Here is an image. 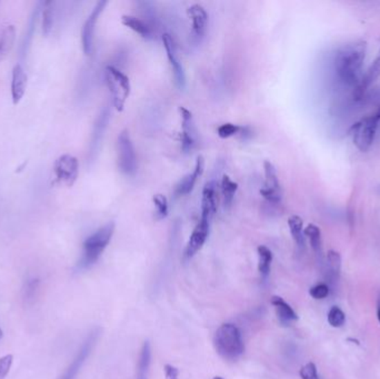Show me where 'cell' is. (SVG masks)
<instances>
[{
    "mask_svg": "<svg viewBox=\"0 0 380 379\" xmlns=\"http://www.w3.org/2000/svg\"><path fill=\"white\" fill-rule=\"evenodd\" d=\"M366 53L367 44L363 40L350 41L337 49L334 57V71L338 82L348 87L359 85Z\"/></svg>",
    "mask_w": 380,
    "mask_h": 379,
    "instance_id": "cell-1",
    "label": "cell"
},
{
    "mask_svg": "<svg viewBox=\"0 0 380 379\" xmlns=\"http://www.w3.org/2000/svg\"><path fill=\"white\" fill-rule=\"evenodd\" d=\"M115 232V224L110 221L84 239L82 243V255L77 264V269L84 270L96 264L106 247L109 245Z\"/></svg>",
    "mask_w": 380,
    "mask_h": 379,
    "instance_id": "cell-2",
    "label": "cell"
},
{
    "mask_svg": "<svg viewBox=\"0 0 380 379\" xmlns=\"http://www.w3.org/2000/svg\"><path fill=\"white\" fill-rule=\"evenodd\" d=\"M214 345L219 356L226 360H236L245 351L240 331L234 324L220 326L215 334Z\"/></svg>",
    "mask_w": 380,
    "mask_h": 379,
    "instance_id": "cell-3",
    "label": "cell"
},
{
    "mask_svg": "<svg viewBox=\"0 0 380 379\" xmlns=\"http://www.w3.org/2000/svg\"><path fill=\"white\" fill-rule=\"evenodd\" d=\"M105 80L113 97V104L116 111H124L127 100L129 98L130 91H132L129 78L123 71L116 68L115 66L109 65L105 69Z\"/></svg>",
    "mask_w": 380,
    "mask_h": 379,
    "instance_id": "cell-4",
    "label": "cell"
},
{
    "mask_svg": "<svg viewBox=\"0 0 380 379\" xmlns=\"http://www.w3.org/2000/svg\"><path fill=\"white\" fill-rule=\"evenodd\" d=\"M380 122V108L376 113L363 117L352 127V139L361 151H367L374 144Z\"/></svg>",
    "mask_w": 380,
    "mask_h": 379,
    "instance_id": "cell-5",
    "label": "cell"
},
{
    "mask_svg": "<svg viewBox=\"0 0 380 379\" xmlns=\"http://www.w3.org/2000/svg\"><path fill=\"white\" fill-rule=\"evenodd\" d=\"M118 148V167L127 176L135 175L137 172V157L128 131H120L117 139Z\"/></svg>",
    "mask_w": 380,
    "mask_h": 379,
    "instance_id": "cell-6",
    "label": "cell"
},
{
    "mask_svg": "<svg viewBox=\"0 0 380 379\" xmlns=\"http://www.w3.org/2000/svg\"><path fill=\"white\" fill-rule=\"evenodd\" d=\"M264 170H265V184L260 190V194L269 204L279 205L282 201V190L276 167L273 163L265 160Z\"/></svg>",
    "mask_w": 380,
    "mask_h": 379,
    "instance_id": "cell-7",
    "label": "cell"
},
{
    "mask_svg": "<svg viewBox=\"0 0 380 379\" xmlns=\"http://www.w3.org/2000/svg\"><path fill=\"white\" fill-rule=\"evenodd\" d=\"M54 173L57 181L71 187L76 183L79 174L78 159L75 156L64 154L56 159L54 164Z\"/></svg>",
    "mask_w": 380,
    "mask_h": 379,
    "instance_id": "cell-8",
    "label": "cell"
},
{
    "mask_svg": "<svg viewBox=\"0 0 380 379\" xmlns=\"http://www.w3.org/2000/svg\"><path fill=\"white\" fill-rule=\"evenodd\" d=\"M108 5V1L106 0H100L96 3V6L93 7L91 15L88 16L87 19L84 21L82 29V51L84 55L93 54V38H95V31H96L97 23H98L100 15L104 12L105 8Z\"/></svg>",
    "mask_w": 380,
    "mask_h": 379,
    "instance_id": "cell-9",
    "label": "cell"
},
{
    "mask_svg": "<svg viewBox=\"0 0 380 379\" xmlns=\"http://www.w3.org/2000/svg\"><path fill=\"white\" fill-rule=\"evenodd\" d=\"M98 337V329H95V331H91V334L88 335L87 338L82 342V347L77 353L76 357L73 358V362L66 369L65 373H62V376L60 379H76L77 375L82 369L89 355L91 354L93 347L96 345Z\"/></svg>",
    "mask_w": 380,
    "mask_h": 379,
    "instance_id": "cell-10",
    "label": "cell"
},
{
    "mask_svg": "<svg viewBox=\"0 0 380 379\" xmlns=\"http://www.w3.org/2000/svg\"><path fill=\"white\" fill-rule=\"evenodd\" d=\"M163 44L165 50H166L169 64H170L172 73H174V77H175L176 85L178 86L179 89H185L187 84L186 74H185L183 64H181V59L178 57L175 41H174L170 35L163 34Z\"/></svg>",
    "mask_w": 380,
    "mask_h": 379,
    "instance_id": "cell-11",
    "label": "cell"
},
{
    "mask_svg": "<svg viewBox=\"0 0 380 379\" xmlns=\"http://www.w3.org/2000/svg\"><path fill=\"white\" fill-rule=\"evenodd\" d=\"M210 223L211 221H209L208 218L200 217V221L192 230V235L187 243L186 250H185V257L187 259L194 257L200 249L203 248L209 236Z\"/></svg>",
    "mask_w": 380,
    "mask_h": 379,
    "instance_id": "cell-12",
    "label": "cell"
},
{
    "mask_svg": "<svg viewBox=\"0 0 380 379\" xmlns=\"http://www.w3.org/2000/svg\"><path fill=\"white\" fill-rule=\"evenodd\" d=\"M179 113L181 117V148L185 153H189L197 144V129L192 111L186 107H179Z\"/></svg>",
    "mask_w": 380,
    "mask_h": 379,
    "instance_id": "cell-13",
    "label": "cell"
},
{
    "mask_svg": "<svg viewBox=\"0 0 380 379\" xmlns=\"http://www.w3.org/2000/svg\"><path fill=\"white\" fill-rule=\"evenodd\" d=\"M110 111L109 108L104 107L102 111L97 117L96 122L93 124V133H91V144H89V160H93L98 153L100 144H102V138H104L105 131L107 129L108 124H109Z\"/></svg>",
    "mask_w": 380,
    "mask_h": 379,
    "instance_id": "cell-14",
    "label": "cell"
},
{
    "mask_svg": "<svg viewBox=\"0 0 380 379\" xmlns=\"http://www.w3.org/2000/svg\"><path fill=\"white\" fill-rule=\"evenodd\" d=\"M42 6H44V1L36 3L30 16H29L28 24H27V27H26L25 34H24L19 47V57L21 60L25 59L27 55H28L29 50H30L31 44H33V39H34L35 31H36L37 23H38L40 14H42Z\"/></svg>",
    "mask_w": 380,
    "mask_h": 379,
    "instance_id": "cell-15",
    "label": "cell"
},
{
    "mask_svg": "<svg viewBox=\"0 0 380 379\" xmlns=\"http://www.w3.org/2000/svg\"><path fill=\"white\" fill-rule=\"evenodd\" d=\"M203 170H205V159H203V156H198L192 173L183 177L179 183L176 185V197H183V196H187L188 194L192 193L198 179L203 176Z\"/></svg>",
    "mask_w": 380,
    "mask_h": 379,
    "instance_id": "cell-16",
    "label": "cell"
},
{
    "mask_svg": "<svg viewBox=\"0 0 380 379\" xmlns=\"http://www.w3.org/2000/svg\"><path fill=\"white\" fill-rule=\"evenodd\" d=\"M187 14L192 20V36L197 40L201 39L205 36L208 24V14L199 3H194L187 9Z\"/></svg>",
    "mask_w": 380,
    "mask_h": 379,
    "instance_id": "cell-17",
    "label": "cell"
},
{
    "mask_svg": "<svg viewBox=\"0 0 380 379\" xmlns=\"http://www.w3.org/2000/svg\"><path fill=\"white\" fill-rule=\"evenodd\" d=\"M217 185L215 181H208L203 190L201 197V217L208 218L212 221L215 214L217 212Z\"/></svg>",
    "mask_w": 380,
    "mask_h": 379,
    "instance_id": "cell-18",
    "label": "cell"
},
{
    "mask_svg": "<svg viewBox=\"0 0 380 379\" xmlns=\"http://www.w3.org/2000/svg\"><path fill=\"white\" fill-rule=\"evenodd\" d=\"M28 76L20 64L14 66L12 71V100L14 105H18L23 100L27 88Z\"/></svg>",
    "mask_w": 380,
    "mask_h": 379,
    "instance_id": "cell-19",
    "label": "cell"
},
{
    "mask_svg": "<svg viewBox=\"0 0 380 379\" xmlns=\"http://www.w3.org/2000/svg\"><path fill=\"white\" fill-rule=\"evenodd\" d=\"M380 77V48L378 50L377 56L374 58L372 65L369 66V68L367 69L366 74L363 75L361 78L359 85L355 88L356 95L357 96H361L365 91L368 89L370 86L374 84L376 80Z\"/></svg>",
    "mask_w": 380,
    "mask_h": 379,
    "instance_id": "cell-20",
    "label": "cell"
},
{
    "mask_svg": "<svg viewBox=\"0 0 380 379\" xmlns=\"http://www.w3.org/2000/svg\"><path fill=\"white\" fill-rule=\"evenodd\" d=\"M121 24L126 26L128 28L135 31L139 36L145 38V39H154V31L150 28L148 24L145 23L144 20L139 19V18L135 17V16H130V15H124L121 17Z\"/></svg>",
    "mask_w": 380,
    "mask_h": 379,
    "instance_id": "cell-21",
    "label": "cell"
},
{
    "mask_svg": "<svg viewBox=\"0 0 380 379\" xmlns=\"http://www.w3.org/2000/svg\"><path fill=\"white\" fill-rule=\"evenodd\" d=\"M271 305L276 308L279 320L282 324H289L290 322L298 320V316L296 314L295 311L282 297L273 296L271 297Z\"/></svg>",
    "mask_w": 380,
    "mask_h": 379,
    "instance_id": "cell-22",
    "label": "cell"
},
{
    "mask_svg": "<svg viewBox=\"0 0 380 379\" xmlns=\"http://www.w3.org/2000/svg\"><path fill=\"white\" fill-rule=\"evenodd\" d=\"M56 3L55 1H44L42 9V33L48 37L54 28L55 16H56Z\"/></svg>",
    "mask_w": 380,
    "mask_h": 379,
    "instance_id": "cell-23",
    "label": "cell"
},
{
    "mask_svg": "<svg viewBox=\"0 0 380 379\" xmlns=\"http://www.w3.org/2000/svg\"><path fill=\"white\" fill-rule=\"evenodd\" d=\"M288 226L296 245L299 248H305L306 236H305L304 221L302 218L297 215L290 216L288 219Z\"/></svg>",
    "mask_w": 380,
    "mask_h": 379,
    "instance_id": "cell-24",
    "label": "cell"
},
{
    "mask_svg": "<svg viewBox=\"0 0 380 379\" xmlns=\"http://www.w3.org/2000/svg\"><path fill=\"white\" fill-rule=\"evenodd\" d=\"M15 39H16L15 26H7L0 35V62L12 50Z\"/></svg>",
    "mask_w": 380,
    "mask_h": 379,
    "instance_id": "cell-25",
    "label": "cell"
},
{
    "mask_svg": "<svg viewBox=\"0 0 380 379\" xmlns=\"http://www.w3.org/2000/svg\"><path fill=\"white\" fill-rule=\"evenodd\" d=\"M150 362H152V347H150V342H145L143 349H141V356H139L137 379H148Z\"/></svg>",
    "mask_w": 380,
    "mask_h": 379,
    "instance_id": "cell-26",
    "label": "cell"
},
{
    "mask_svg": "<svg viewBox=\"0 0 380 379\" xmlns=\"http://www.w3.org/2000/svg\"><path fill=\"white\" fill-rule=\"evenodd\" d=\"M237 190H238V184L236 181H233L228 175H224L221 179V194H223L225 208H229L233 205Z\"/></svg>",
    "mask_w": 380,
    "mask_h": 379,
    "instance_id": "cell-27",
    "label": "cell"
},
{
    "mask_svg": "<svg viewBox=\"0 0 380 379\" xmlns=\"http://www.w3.org/2000/svg\"><path fill=\"white\" fill-rule=\"evenodd\" d=\"M260 263H258V270L262 278H267L271 274V261H273V252L271 249L266 246H260L257 248Z\"/></svg>",
    "mask_w": 380,
    "mask_h": 379,
    "instance_id": "cell-28",
    "label": "cell"
},
{
    "mask_svg": "<svg viewBox=\"0 0 380 379\" xmlns=\"http://www.w3.org/2000/svg\"><path fill=\"white\" fill-rule=\"evenodd\" d=\"M305 236L309 239L310 246L317 255L323 252V238H321V230L318 226L314 224L308 225L305 228Z\"/></svg>",
    "mask_w": 380,
    "mask_h": 379,
    "instance_id": "cell-29",
    "label": "cell"
},
{
    "mask_svg": "<svg viewBox=\"0 0 380 379\" xmlns=\"http://www.w3.org/2000/svg\"><path fill=\"white\" fill-rule=\"evenodd\" d=\"M346 322V315L344 311H341L337 306H334L330 308L329 313H328V323L332 327L335 329H339L341 326L344 325Z\"/></svg>",
    "mask_w": 380,
    "mask_h": 379,
    "instance_id": "cell-30",
    "label": "cell"
},
{
    "mask_svg": "<svg viewBox=\"0 0 380 379\" xmlns=\"http://www.w3.org/2000/svg\"><path fill=\"white\" fill-rule=\"evenodd\" d=\"M154 204L156 207V216L158 219H163L168 215V201H167L166 196L163 194H157L154 196L152 198Z\"/></svg>",
    "mask_w": 380,
    "mask_h": 379,
    "instance_id": "cell-31",
    "label": "cell"
},
{
    "mask_svg": "<svg viewBox=\"0 0 380 379\" xmlns=\"http://www.w3.org/2000/svg\"><path fill=\"white\" fill-rule=\"evenodd\" d=\"M242 126L231 122H226L217 128V135L221 139L230 138V137L236 136L240 133Z\"/></svg>",
    "mask_w": 380,
    "mask_h": 379,
    "instance_id": "cell-32",
    "label": "cell"
},
{
    "mask_svg": "<svg viewBox=\"0 0 380 379\" xmlns=\"http://www.w3.org/2000/svg\"><path fill=\"white\" fill-rule=\"evenodd\" d=\"M327 263H328V267H329V270L332 274L335 276L341 274V257L339 252H335V250H329L327 254Z\"/></svg>",
    "mask_w": 380,
    "mask_h": 379,
    "instance_id": "cell-33",
    "label": "cell"
},
{
    "mask_svg": "<svg viewBox=\"0 0 380 379\" xmlns=\"http://www.w3.org/2000/svg\"><path fill=\"white\" fill-rule=\"evenodd\" d=\"M38 287H39V279H37V278H30V279L27 280L25 289H24V297H25V299L27 300V302L33 300L36 297V293L37 290H38Z\"/></svg>",
    "mask_w": 380,
    "mask_h": 379,
    "instance_id": "cell-34",
    "label": "cell"
},
{
    "mask_svg": "<svg viewBox=\"0 0 380 379\" xmlns=\"http://www.w3.org/2000/svg\"><path fill=\"white\" fill-rule=\"evenodd\" d=\"M14 356L8 354L0 357V379H5L8 376L9 371L12 369Z\"/></svg>",
    "mask_w": 380,
    "mask_h": 379,
    "instance_id": "cell-35",
    "label": "cell"
},
{
    "mask_svg": "<svg viewBox=\"0 0 380 379\" xmlns=\"http://www.w3.org/2000/svg\"><path fill=\"white\" fill-rule=\"evenodd\" d=\"M309 294L315 299H324L329 295V287L326 284H317L310 288Z\"/></svg>",
    "mask_w": 380,
    "mask_h": 379,
    "instance_id": "cell-36",
    "label": "cell"
},
{
    "mask_svg": "<svg viewBox=\"0 0 380 379\" xmlns=\"http://www.w3.org/2000/svg\"><path fill=\"white\" fill-rule=\"evenodd\" d=\"M299 375L302 379H319L317 367L314 362H308L306 365L302 366V369L299 371Z\"/></svg>",
    "mask_w": 380,
    "mask_h": 379,
    "instance_id": "cell-37",
    "label": "cell"
},
{
    "mask_svg": "<svg viewBox=\"0 0 380 379\" xmlns=\"http://www.w3.org/2000/svg\"><path fill=\"white\" fill-rule=\"evenodd\" d=\"M165 375H166V379H178L179 371L175 366L166 365L165 366Z\"/></svg>",
    "mask_w": 380,
    "mask_h": 379,
    "instance_id": "cell-38",
    "label": "cell"
},
{
    "mask_svg": "<svg viewBox=\"0 0 380 379\" xmlns=\"http://www.w3.org/2000/svg\"><path fill=\"white\" fill-rule=\"evenodd\" d=\"M377 317H378V322H379V324H380V300H379V303H378Z\"/></svg>",
    "mask_w": 380,
    "mask_h": 379,
    "instance_id": "cell-39",
    "label": "cell"
},
{
    "mask_svg": "<svg viewBox=\"0 0 380 379\" xmlns=\"http://www.w3.org/2000/svg\"><path fill=\"white\" fill-rule=\"evenodd\" d=\"M3 329H0V340H3Z\"/></svg>",
    "mask_w": 380,
    "mask_h": 379,
    "instance_id": "cell-40",
    "label": "cell"
},
{
    "mask_svg": "<svg viewBox=\"0 0 380 379\" xmlns=\"http://www.w3.org/2000/svg\"><path fill=\"white\" fill-rule=\"evenodd\" d=\"M212 379H224V378L223 377L217 376V377H215V378H212Z\"/></svg>",
    "mask_w": 380,
    "mask_h": 379,
    "instance_id": "cell-41",
    "label": "cell"
}]
</instances>
